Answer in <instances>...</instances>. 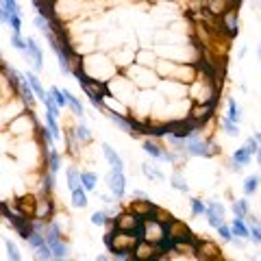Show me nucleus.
Returning <instances> with one entry per match:
<instances>
[{
	"label": "nucleus",
	"mask_w": 261,
	"mask_h": 261,
	"mask_svg": "<svg viewBox=\"0 0 261 261\" xmlns=\"http://www.w3.org/2000/svg\"><path fill=\"white\" fill-rule=\"evenodd\" d=\"M46 239L52 248V257L54 259H65L68 257V246L61 242V231H59V224L52 222L46 227Z\"/></svg>",
	"instance_id": "1"
},
{
	"label": "nucleus",
	"mask_w": 261,
	"mask_h": 261,
	"mask_svg": "<svg viewBox=\"0 0 261 261\" xmlns=\"http://www.w3.org/2000/svg\"><path fill=\"white\" fill-rule=\"evenodd\" d=\"M215 150L218 148H215L213 144H207V142H203V139H198L196 133L185 139V153L194 155V157H213Z\"/></svg>",
	"instance_id": "2"
},
{
	"label": "nucleus",
	"mask_w": 261,
	"mask_h": 261,
	"mask_svg": "<svg viewBox=\"0 0 261 261\" xmlns=\"http://www.w3.org/2000/svg\"><path fill=\"white\" fill-rule=\"evenodd\" d=\"M107 185L111 189V194L115 198H122L124 189H127V179H124V170H111L107 177Z\"/></svg>",
	"instance_id": "3"
},
{
	"label": "nucleus",
	"mask_w": 261,
	"mask_h": 261,
	"mask_svg": "<svg viewBox=\"0 0 261 261\" xmlns=\"http://www.w3.org/2000/svg\"><path fill=\"white\" fill-rule=\"evenodd\" d=\"M11 224H13V229H16L18 233H20V237H22V239H28V235H31L33 231H35V229H33V222H31V220H28L24 213L13 215V218H11Z\"/></svg>",
	"instance_id": "4"
},
{
	"label": "nucleus",
	"mask_w": 261,
	"mask_h": 261,
	"mask_svg": "<svg viewBox=\"0 0 261 261\" xmlns=\"http://www.w3.org/2000/svg\"><path fill=\"white\" fill-rule=\"evenodd\" d=\"M207 222H209V227H213V229L224 224V207L220 203L207 205Z\"/></svg>",
	"instance_id": "5"
},
{
	"label": "nucleus",
	"mask_w": 261,
	"mask_h": 261,
	"mask_svg": "<svg viewBox=\"0 0 261 261\" xmlns=\"http://www.w3.org/2000/svg\"><path fill=\"white\" fill-rule=\"evenodd\" d=\"M107 118L111 120L113 124H118V127L122 129L124 133L139 135V130H137V122H135V120H130V118H122V115H118V113H107Z\"/></svg>",
	"instance_id": "6"
},
{
	"label": "nucleus",
	"mask_w": 261,
	"mask_h": 261,
	"mask_svg": "<svg viewBox=\"0 0 261 261\" xmlns=\"http://www.w3.org/2000/svg\"><path fill=\"white\" fill-rule=\"evenodd\" d=\"M26 54H31V57H33L35 72H39V70H42V50H39V46L35 44L33 37H26Z\"/></svg>",
	"instance_id": "7"
},
{
	"label": "nucleus",
	"mask_w": 261,
	"mask_h": 261,
	"mask_svg": "<svg viewBox=\"0 0 261 261\" xmlns=\"http://www.w3.org/2000/svg\"><path fill=\"white\" fill-rule=\"evenodd\" d=\"M103 155L109 161V165H111V170H124V163H122V159H120V155L115 153L109 144H103Z\"/></svg>",
	"instance_id": "8"
},
{
	"label": "nucleus",
	"mask_w": 261,
	"mask_h": 261,
	"mask_svg": "<svg viewBox=\"0 0 261 261\" xmlns=\"http://www.w3.org/2000/svg\"><path fill=\"white\" fill-rule=\"evenodd\" d=\"M18 89H20V94H22V98H24V103L28 104V107H33V103H35V96H33V85L28 83V78L26 77H22L20 78V83H18Z\"/></svg>",
	"instance_id": "9"
},
{
	"label": "nucleus",
	"mask_w": 261,
	"mask_h": 261,
	"mask_svg": "<svg viewBox=\"0 0 261 261\" xmlns=\"http://www.w3.org/2000/svg\"><path fill=\"white\" fill-rule=\"evenodd\" d=\"M250 159H253V155L246 150V146L244 148H237L233 153V170H235V172H239V170H242V165L250 163Z\"/></svg>",
	"instance_id": "10"
},
{
	"label": "nucleus",
	"mask_w": 261,
	"mask_h": 261,
	"mask_svg": "<svg viewBox=\"0 0 261 261\" xmlns=\"http://www.w3.org/2000/svg\"><path fill=\"white\" fill-rule=\"evenodd\" d=\"M231 229H233V235H237L239 239H250V229H248V224L244 222V218H233Z\"/></svg>",
	"instance_id": "11"
},
{
	"label": "nucleus",
	"mask_w": 261,
	"mask_h": 261,
	"mask_svg": "<svg viewBox=\"0 0 261 261\" xmlns=\"http://www.w3.org/2000/svg\"><path fill=\"white\" fill-rule=\"evenodd\" d=\"M85 192H87V189H85L83 185L72 192V205H74V207H78V209L87 207V196H85Z\"/></svg>",
	"instance_id": "12"
},
{
	"label": "nucleus",
	"mask_w": 261,
	"mask_h": 261,
	"mask_svg": "<svg viewBox=\"0 0 261 261\" xmlns=\"http://www.w3.org/2000/svg\"><path fill=\"white\" fill-rule=\"evenodd\" d=\"M26 78H28V83L33 85V89H35V94H37V98H39V100H42V103H44V100H46V96H48V94L44 92V87H42V83H39V78L35 77L33 72H26Z\"/></svg>",
	"instance_id": "13"
},
{
	"label": "nucleus",
	"mask_w": 261,
	"mask_h": 261,
	"mask_svg": "<svg viewBox=\"0 0 261 261\" xmlns=\"http://www.w3.org/2000/svg\"><path fill=\"white\" fill-rule=\"evenodd\" d=\"M81 185L87 189V192L96 189V174L94 172H81Z\"/></svg>",
	"instance_id": "14"
},
{
	"label": "nucleus",
	"mask_w": 261,
	"mask_h": 261,
	"mask_svg": "<svg viewBox=\"0 0 261 261\" xmlns=\"http://www.w3.org/2000/svg\"><path fill=\"white\" fill-rule=\"evenodd\" d=\"M229 120H233V122L239 124V120H242V111H239V104L235 103V98H229Z\"/></svg>",
	"instance_id": "15"
},
{
	"label": "nucleus",
	"mask_w": 261,
	"mask_h": 261,
	"mask_svg": "<svg viewBox=\"0 0 261 261\" xmlns=\"http://www.w3.org/2000/svg\"><path fill=\"white\" fill-rule=\"evenodd\" d=\"M65 174H68V187L72 189V192H74L77 187H81V174H78L77 170H74V168H68V172H65Z\"/></svg>",
	"instance_id": "16"
},
{
	"label": "nucleus",
	"mask_w": 261,
	"mask_h": 261,
	"mask_svg": "<svg viewBox=\"0 0 261 261\" xmlns=\"http://www.w3.org/2000/svg\"><path fill=\"white\" fill-rule=\"evenodd\" d=\"M48 163H50V172H57L59 165H61V159H59L57 148H52V146H48Z\"/></svg>",
	"instance_id": "17"
},
{
	"label": "nucleus",
	"mask_w": 261,
	"mask_h": 261,
	"mask_svg": "<svg viewBox=\"0 0 261 261\" xmlns=\"http://www.w3.org/2000/svg\"><path fill=\"white\" fill-rule=\"evenodd\" d=\"M63 92H65V96H68V104H70V109H72V111H74V113H77V115H78V118H83V115H85V111H83V104H81V103H78V100H77V98H74V96H72V94H70V92H68V89H63Z\"/></svg>",
	"instance_id": "18"
},
{
	"label": "nucleus",
	"mask_w": 261,
	"mask_h": 261,
	"mask_svg": "<svg viewBox=\"0 0 261 261\" xmlns=\"http://www.w3.org/2000/svg\"><path fill=\"white\" fill-rule=\"evenodd\" d=\"M222 129H224V133H227L229 137H237V135H239L237 122H233V120H229V118L222 120Z\"/></svg>",
	"instance_id": "19"
},
{
	"label": "nucleus",
	"mask_w": 261,
	"mask_h": 261,
	"mask_svg": "<svg viewBox=\"0 0 261 261\" xmlns=\"http://www.w3.org/2000/svg\"><path fill=\"white\" fill-rule=\"evenodd\" d=\"M144 150H146L150 157H155V159H163V155H165L163 150L157 146V144H155V142H148V139L144 142Z\"/></svg>",
	"instance_id": "20"
},
{
	"label": "nucleus",
	"mask_w": 261,
	"mask_h": 261,
	"mask_svg": "<svg viewBox=\"0 0 261 261\" xmlns=\"http://www.w3.org/2000/svg\"><path fill=\"white\" fill-rule=\"evenodd\" d=\"M224 26H227V33L229 35H237V16H235L233 11H229L227 13V22H224Z\"/></svg>",
	"instance_id": "21"
},
{
	"label": "nucleus",
	"mask_w": 261,
	"mask_h": 261,
	"mask_svg": "<svg viewBox=\"0 0 261 261\" xmlns=\"http://www.w3.org/2000/svg\"><path fill=\"white\" fill-rule=\"evenodd\" d=\"M231 209H233V215H235V218H246V211H248V203H246L244 198H242V200H235Z\"/></svg>",
	"instance_id": "22"
},
{
	"label": "nucleus",
	"mask_w": 261,
	"mask_h": 261,
	"mask_svg": "<svg viewBox=\"0 0 261 261\" xmlns=\"http://www.w3.org/2000/svg\"><path fill=\"white\" fill-rule=\"evenodd\" d=\"M50 96L54 98V103H57L59 107H65V104H68V96H65L63 89H59V87H50Z\"/></svg>",
	"instance_id": "23"
},
{
	"label": "nucleus",
	"mask_w": 261,
	"mask_h": 261,
	"mask_svg": "<svg viewBox=\"0 0 261 261\" xmlns=\"http://www.w3.org/2000/svg\"><path fill=\"white\" fill-rule=\"evenodd\" d=\"M257 187H259V177H248L244 181V194L246 196L255 194V192H257Z\"/></svg>",
	"instance_id": "24"
},
{
	"label": "nucleus",
	"mask_w": 261,
	"mask_h": 261,
	"mask_svg": "<svg viewBox=\"0 0 261 261\" xmlns=\"http://www.w3.org/2000/svg\"><path fill=\"white\" fill-rule=\"evenodd\" d=\"M4 250H7V255H9V259H13V261H20V253H18V248H16V244L11 242V239H4Z\"/></svg>",
	"instance_id": "25"
},
{
	"label": "nucleus",
	"mask_w": 261,
	"mask_h": 261,
	"mask_svg": "<svg viewBox=\"0 0 261 261\" xmlns=\"http://www.w3.org/2000/svg\"><path fill=\"white\" fill-rule=\"evenodd\" d=\"M11 44H13V48L24 50V52H26V39H22V35H20L18 31L11 33Z\"/></svg>",
	"instance_id": "26"
},
{
	"label": "nucleus",
	"mask_w": 261,
	"mask_h": 261,
	"mask_svg": "<svg viewBox=\"0 0 261 261\" xmlns=\"http://www.w3.org/2000/svg\"><path fill=\"white\" fill-rule=\"evenodd\" d=\"M142 172L146 174L148 179H163V174L159 172V170H155V165H150V163H142Z\"/></svg>",
	"instance_id": "27"
},
{
	"label": "nucleus",
	"mask_w": 261,
	"mask_h": 261,
	"mask_svg": "<svg viewBox=\"0 0 261 261\" xmlns=\"http://www.w3.org/2000/svg\"><path fill=\"white\" fill-rule=\"evenodd\" d=\"M218 235L224 239V242H233V229L227 227V224H220V227H218Z\"/></svg>",
	"instance_id": "28"
},
{
	"label": "nucleus",
	"mask_w": 261,
	"mask_h": 261,
	"mask_svg": "<svg viewBox=\"0 0 261 261\" xmlns=\"http://www.w3.org/2000/svg\"><path fill=\"white\" fill-rule=\"evenodd\" d=\"M192 213L194 215H200V213H207V205L198 198H192Z\"/></svg>",
	"instance_id": "29"
},
{
	"label": "nucleus",
	"mask_w": 261,
	"mask_h": 261,
	"mask_svg": "<svg viewBox=\"0 0 261 261\" xmlns=\"http://www.w3.org/2000/svg\"><path fill=\"white\" fill-rule=\"evenodd\" d=\"M89 220H92V224H98V227H100V224H107L109 222V220H107V211H94Z\"/></svg>",
	"instance_id": "30"
},
{
	"label": "nucleus",
	"mask_w": 261,
	"mask_h": 261,
	"mask_svg": "<svg viewBox=\"0 0 261 261\" xmlns=\"http://www.w3.org/2000/svg\"><path fill=\"white\" fill-rule=\"evenodd\" d=\"M172 187L181 189V192H187V183H185V179L181 177V174H174L172 177Z\"/></svg>",
	"instance_id": "31"
},
{
	"label": "nucleus",
	"mask_w": 261,
	"mask_h": 261,
	"mask_svg": "<svg viewBox=\"0 0 261 261\" xmlns=\"http://www.w3.org/2000/svg\"><path fill=\"white\" fill-rule=\"evenodd\" d=\"M244 146H246V150H248L250 155H257V150L261 148V146H259V142H257V137H248V139H246Z\"/></svg>",
	"instance_id": "32"
},
{
	"label": "nucleus",
	"mask_w": 261,
	"mask_h": 261,
	"mask_svg": "<svg viewBox=\"0 0 261 261\" xmlns=\"http://www.w3.org/2000/svg\"><path fill=\"white\" fill-rule=\"evenodd\" d=\"M52 185H54V172H48L46 177H44V181H42V189H44V192H50Z\"/></svg>",
	"instance_id": "33"
},
{
	"label": "nucleus",
	"mask_w": 261,
	"mask_h": 261,
	"mask_svg": "<svg viewBox=\"0 0 261 261\" xmlns=\"http://www.w3.org/2000/svg\"><path fill=\"white\" fill-rule=\"evenodd\" d=\"M74 133H77V137L83 139V142H89V139H92V133H89L87 127H83V124L78 129H74Z\"/></svg>",
	"instance_id": "34"
},
{
	"label": "nucleus",
	"mask_w": 261,
	"mask_h": 261,
	"mask_svg": "<svg viewBox=\"0 0 261 261\" xmlns=\"http://www.w3.org/2000/svg\"><path fill=\"white\" fill-rule=\"evenodd\" d=\"M2 9H9L11 13H18V16H22V11H20V7H18L16 0H2Z\"/></svg>",
	"instance_id": "35"
},
{
	"label": "nucleus",
	"mask_w": 261,
	"mask_h": 261,
	"mask_svg": "<svg viewBox=\"0 0 261 261\" xmlns=\"http://www.w3.org/2000/svg\"><path fill=\"white\" fill-rule=\"evenodd\" d=\"M255 157H257V161H259V165H261V148L257 150V155H255Z\"/></svg>",
	"instance_id": "36"
},
{
	"label": "nucleus",
	"mask_w": 261,
	"mask_h": 261,
	"mask_svg": "<svg viewBox=\"0 0 261 261\" xmlns=\"http://www.w3.org/2000/svg\"><path fill=\"white\" fill-rule=\"evenodd\" d=\"M255 137H257V142H259V146H261V133H257Z\"/></svg>",
	"instance_id": "37"
},
{
	"label": "nucleus",
	"mask_w": 261,
	"mask_h": 261,
	"mask_svg": "<svg viewBox=\"0 0 261 261\" xmlns=\"http://www.w3.org/2000/svg\"><path fill=\"white\" fill-rule=\"evenodd\" d=\"M259 57H261V46H259Z\"/></svg>",
	"instance_id": "38"
}]
</instances>
